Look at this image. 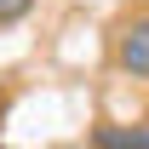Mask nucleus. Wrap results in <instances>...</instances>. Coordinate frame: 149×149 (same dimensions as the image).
<instances>
[{"label":"nucleus","instance_id":"1","mask_svg":"<svg viewBox=\"0 0 149 149\" xmlns=\"http://www.w3.org/2000/svg\"><path fill=\"white\" fill-rule=\"evenodd\" d=\"M115 63L132 74V80H149V17L126 23L120 40H115Z\"/></svg>","mask_w":149,"mask_h":149},{"label":"nucleus","instance_id":"2","mask_svg":"<svg viewBox=\"0 0 149 149\" xmlns=\"http://www.w3.org/2000/svg\"><path fill=\"white\" fill-rule=\"evenodd\" d=\"M92 149H149V126H115V120H97L86 132Z\"/></svg>","mask_w":149,"mask_h":149},{"label":"nucleus","instance_id":"3","mask_svg":"<svg viewBox=\"0 0 149 149\" xmlns=\"http://www.w3.org/2000/svg\"><path fill=\"white\" fill-rule=\"evenodd\" d=\"M35 12V0H0V29H12V23H23Z\"/></svg>","mask_w":149,"mask_h":149}]
</instances>
